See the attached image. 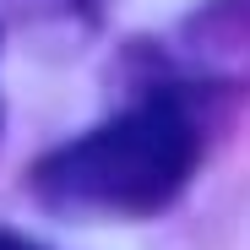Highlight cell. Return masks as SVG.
Masks as SVG:
<instances>
[{
    "instance_id": "cell-1",
    "label": "cell",
    "mask_w": 250,
    "mask_h": 250,
    "mask_svg": "<svg viewBox=\"0 0 250 250\" xmlns=\"http://www.w3.org/2000/svg\"><path fill=\"white\" fill-rule=\"evenodd\" d=\"M201 158V131L174 93H158L109 125L76 136L33 169V190L65 218H147L163 212Z\"/></svg>"
},
{
    "instance_id": "cell-2",
    "label": "cell",
    "mask_w": 250,
    "mask_h": 250,
    "mask_svg": "<svg viewBox=\"0 0 250 250\" xmlns=\"http://www.w3.org/2000/svg\"><path fill=\"white\" fill-rule=\"evenodd\" d=\"M22 6H65V11H82V17H93V11H98V0H22Z\"/></svg>"
},
{
    "instance_id": "cell-3",
    "label": "cell",
    "mask_w": 250,
    "mask_h": 250,
    "mask_svg": "<svg viewBox=\"0 0 250 250\" xmlns=\"http://www.w3.org/2000/svg\"><path fill=\"white\" fill-rule=\"evenodd\" d=\"M0 250H38V245H27L22 234H0Z\"/></svg>"
}]
</instances>
